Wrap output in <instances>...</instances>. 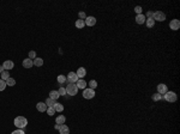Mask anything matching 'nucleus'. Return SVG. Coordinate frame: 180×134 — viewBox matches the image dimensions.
Returning <instances> with one entry per match:
<instances>
[{
    "label": "nucleus",
    "instance_id": "32",
    "mask_svg": "<svg viewBox=\"0 0 180 134\" xmlns=\"http://www.w3.org/2000/svg\"><path fill=\"white\" fill-rule=\"evenodd\" d=\"M58 92H59V95H60V96H66V90H65V88H60L59 90H58Z\"/></svg>",
    "mask_w": 180,
    "mask_h": 134
},
{
    "label": "nucleus",
    "instance_id": "11",
    "mask_svg": "<svg viewBox=\"0 0 180 134\" xmlns=\"http://www.w3.org/2000/svg\"><path fill=\"white\" fill-rule=\"evenodd\" d=\"M36 109L40 111V113H45L47 110V105L46 103H43V102H39L37 104H36Z\"/></svg>",
    "mask_w": 180,
    "mask_h": 134
},
{
    "label": "nucleus",
    "instance_id": "17",
    "mask_svg": "<svg viewBox=\"0 0 180 134\" xmlns=\"http://www.w3.org/2000/svg\"><path fill=\"white\" fill-rule=\"evenodd\" d=\"M59 132H60V134H70V129L66 124H61V126H60Z\"/></svg>",
    "mask_w": 180,
    "mask_h": 134
},
{
    "label": "nucleus",
    "instance_id": "18",
    "mask_svg": "<svg viewBox=\"0 0 180 134\" xmlns=\"http://www.w3.org/2000/svg\"><path fill=\"white\" fill-rule=\"evenodd\" d=\"M53 108H54V110H55V113H61L62 110H64V105L60 104V103H56L53 105Z\"/></svg>",
    "mask_w": 180,
    "mask_h": 134
},
{
    "label": "nucleus",
    "instance_id": "3",
    "mask_svg": "<svg viewBox=\"0 0 180 134\" xmlns=\"http://www.w3.org/2000/svg\"><path fill=\"white\" fill-rule=\"evenodd\" d=\"M163 98L167 102H169V103H173V102H175L178 99V96H177V93L173 91H167L163 95Z\"/></svg>",
    "mask_w": 180,
    "mask_h": 134
},
{
    "label": "nucleus",
    "instance_id": "23",
    "mask_svg": "<svg viewBox=\"0 0 180 134\" xmlns=\"http://www.w3.org/2000/svg\"><path fill=\"white\" fill-rule=\"evenodd\" d=\"M151 98H153V101H154V102H159V101H161V99L163 98V96L160 95V93H154V95L151 96Z\"/></svg>",
    "mask_w": 180,
    "mask_h": 134
},
{
    "label": "nucleus",
    "instance_id": "26",
    "mask_svg": "<svg viewBox=\"0 0 180 134\" xmlns=\"http://www.w3.org/2000/svg\"><path fill=\"white\" fill-rule=\"evenodd\" d=\"M9 78H10V73H9V71H4V72L1 73V80H5V82H6Z\"/></svg>",
    "mask_w": 180,
    "mask_h": 134
},
{
    "label": "nucleus",
    "instance_id": "24",
    "mask_svg": "<svg viewBox=\"0 0 180 134\" xmlns=\"http://www.w3.org/2000/svg\"><path fill=\"white\" fill-rule=\"evenodd\" d=\"M88 86H90V88H89V89H91V90H95V89L97 88V82L92 79V80H90V82H89Z\"/></svg>",
    "mask_w": 180,
    "mask_h": 134
},
{
    "label": "nucleus",
    "instance_id": "4",
    "mask_svg": "<svg viewBox=\"0 0 180 134\" xmlns=\"http://www.w3.org/2000/svg\"><path fill=\"white\" fill-rule=\"evenodd\" d=\"M153 19L155 20V22H163L164 19H166V14H164L163 12H161V11H156V12H154V14H153Z\"/></svg>",
    "mask_w": 180,
    "mask_h": 134
},
{
    "label": "nucleus",
    "instance_id": "35",
    "mask_svg": "<svg viewBox=\"0 0 180 134\" xmlns=\"http://www.w3.org/2000/svg\"><path fill=\"white\" fill-rule=\"evenodd\" d=\"M78 16H79V18H81V19H83V20L87 18V16H85V13H84V12H79V13H78Z\"/></svg>",
    "mask_w": 180,
    "mask_h": 134
},
{
    "label": "nucleus",
    "instance_id": "25",
    "mask_svg": "<svg viewBox=\"0 0 180 134\" xmlns=\"http://www.w3.org/2000/svg\"><path fill=\"white\" fill-rule=\"evenodd\" d=\"M45 103H46V105H47V108H48V107H53V105L55 104V101H54V99H52V98H47L46 99V102H45Z\"/></svg>",
    "mask_w": 180,
    "mask_h": 134
},
{
    "label": "nucleus",
    "instance_id": "14",
    "mask_svg": "<svg viewBox=\"0 0 180 134\" xmlns=\"http://www.w3.org/2000/svg\"><path fill=\"white\" fill-rule=\"evenodd\" d=\"M76 74H77V77H78V78L82 79L83 77H85V75H87V69H85L84 67H79V68L77 69Z\"/></svg>",
    "mask_w": 180,
    "mask_h": 134
},
{
    "label": "nucleus",
    "instance_id": "38",
    "mask_svg": "<svg viewBox=\"0 0 180 134\" xmlns=\"http://www.w3.org/2000/svg\"><path fill=\"white\" fill-rule=\"evenodd\" d=\"M60 126H61V124H55V127H54V128H55V129H59Z\"/></svg>",
    "mask_w": 180,
    "mask_h": 134
},
{
    "label": "nucleus",
    "instance_id": "36",
    "mask_svg": "<svg viewBox=\"0 0 180 134\" xmlns=\"http://www.w3.org/2000/svg\"><path fill=\"white\" fill-rule=\"evenodd\" d=\"M153 14H154V12H151V11H148V12H147V17H148V18H153Z\"/></svg>",
    "mask_w": 180,
    "mask_h": 134
},
{
    "label": "nucleus",
    "instance_id": "34",
    "mask_svg": "<svg viewBox=\"0 0 180 134\" xmlns=\"http://www.w3.org/2000/svg\"><path fill=\"white\" fill-rule=\"evenodd\" d=\"M11 134H25L24 133V131L23 129H17V131H15V132H12Z\"/></svg>",
    "mask_w": 180,
    "mask_h": 134
},
{
    "label": "nucleus",
    "instance_id": "16",
    "mask_svg": "<svg viewBox=\"0 0 180 134\" xmlns=\"http://www.w3.org/2000/svg\"><path fill=\"white\" fill-rule=\"evenodd\" d=\"M59 97H60L59 92L55 91V90H52V91L49 92V98H52V99H54V101H56Z\"/></svg>",
    "mask_w": 180,
    "mask_h": 134
},
{
    "label": "nucleus",
    "instance_id": "5",
    "mask_svg": "<svg viewBox=\"0 0 180 134\" xmlns=\"http://www.w3.org/2000/svg\"><path fill=\"white\" fill-rule=\"evenodd\" d=\"M94 96H95V90H91V89H84V91H83V97L85 98V99H91V98H94Z\"/></svg>",
    "mask_w": 180,
    "mask_h": 134
},
{
    "label": "nucleus",
    "instance_id": "28",
    "mask_svg": "<svg viewBox=\"0 0 180 134\" xmlns=\"http://www.w3.org/2000/svg\"><path fill=\"white\" fill-rule=\"evenodd\" d=\"M56 80H58V83H60V84H64V83L66 82V77L65 75H62V74H60V75H58Z\"/></svg>",
    "mask_w": 180,
    "mask_h": 134
},
{
    "label": "nucleus",
    "instance_id": "15",
    "mask_svg": "<svg viewBox=\"0 0 180 134\" xmlns=\"http://www.w3.org/2000/svg\"><path fill=\"white\" fill-rule=\"evenodd\" d=\"M76 85H77V88H78V89H82V90H84V89L87 88V82H85V80H83V79H78Z\"/></svg>",
    "mask_w": 180,
    "mask_h": 134
},
{
    "label": "nucleus",
    "instance_id": "27",
    "mask_svg": "<svg viewBox=\"0 0 180 134\" xmlns=\"http://www.w3.org/2000/svg\"><path fill=\"white\" fill-rule=\"evenodd\" d=\"M6 85H7V86H15V85H16V80L10 77V78L6 80Z\"/></svg>",
    "mask_w": 180,
    "mask_h": 134
},
{
    "label": "nucleus",
    "instance_id": "21",
    "mask_svg": "<svg viewBox=\"0 0 180 134\" xmlns=\"http://www.w3.org/2000/svg\"><path fill=\"white\" fill-rule=\"evenodd\" d=\"M76 26H77V29H83L85 26V23L83 19H77L76 20Z\"/></svg>",
    "mask_w": 180,
    "mask_h": 134
},
{
    "label": "nucleus",
    "instance_id": "12",
    "mask_svg": "<svg viewBox=\"0 0 180 134\" xmlns=\"http://www.w3.org/2000/svg\"><path fill=\"white\" fill-rule=\"evenodd\" d=\"M33 66H34V62H33V60H30L29 58H26V59L23 60V67L24 68H31Z\"/></svg>",
    "mask_w": 180,
    "mask_h": 134
},
{
    "label": "nucleus",
    "instance_id": "7",
    "mask_svg": "<svg viewBox=\"0 0 180 134\" xmlns=\"http://www.w3.org/2000/svg\"><path fill=\"white\" fill-rule=\"evenodd\" d=\"M66 80L72 83V84H75V83H77V80H78V77H77V74H76L75 72H70L69 74H67V77H66Z\"/></svg>",
    "mask_w": 180,
    "mask_h": 134
},
{
    "label": "nucleus",
    "instance_id": "10",
    "mask_svg": "<svg viewBox=\"0 0 180 134\" xmlns=\"http://www.w3.org/2000/svg\"><path fill=\"white\" fill-rule=\"evenodd\" d=\"M3 67L5 71H11V69L15 67V64H13V61H11V60H6V61L3 64Z\"/></svg>",
    "mask_w": 180,
    "mask_h": 134
},
{
    "label": "nucleus",
    "instance_id": "31",
    "mask_svg": "<svg viewBox=\"0 0 180 134\" xmlns=\"http://www.w3.org/2000/svg\"><path fill=\"white\" fill-rule=\"evenodd\" d=\"M28 58H29L30 60L36 59V53L34 52V50H30V52H29V54H28Z\"/></svg>",
    "mask_w": 180,
    "mask_h": 134
},
{
    "label": "nucleus",
    "instance_id": "1",
    "mask_svg": "<svg viewBox=\"0 0 180 134\" xmlns=\"http://www.w3.org/2000/svg\"><path fill=\"white\" fill-rule=\"evenodd\" d=\"M15 126H16L18 129H23V128L26 127V124H28V120H26L24 116H17L15 119V121H13Z\"/></svg>",
    "mask_w": 180,
    "mask_h": 134
},
{
    "label": "nucleus",
    "instance_id": "29",
    "mask_svg": "<svg viewBox=\"0 0 180 134\" xmlns=\"http://www.w3.org/2000/svg\"><path fill=\"white\" fill-rule=\"evenodd\" d=\"M46 111H47V114H48L49 116H52V115L55 114V110H54V108H53V107H48Z\"/></svg>",
    "mask_w": 180,
    "mask_h": 134
},
{
    "label": "nucleus",
    "instance_id": "30",
    "mask_svg": "<svg viewBox=\"0 0 180 134\" xmlns=\"http://www.w3.org/2000/svg\"><path fill=\"white\" fill-rule=\"evenodd\" d=\"M6 86H7V85H6V82L0 79V91H4V90L6 89Z\"/></svg>",
    "mask_w": 180,
    "mask_h": 134
},
{
    "label": "nucleus",
    "instance_id": "33",
    "mask_svg": "<svg viewBox=\"0 0 180 134\" xmlns=\"http://www.w3.org/2000/svg\"><path fill=\"white\" fill-rule=\"evenodd\" d=\"M142 10H143V9H142L141 6H136V7H134V12L137 13V14H142Z\"/></svg>",
    "mask_w": 180,
    "mask_h": 134
},
{
    "label": "nucleus",
    "instance_id": "19",
    "mask_svg": "<svg viewBox=\"0 0 180 134\" xmlns=\"http://www.w3.org/2000/svg\"><path fill=\"white\" fill-rule=\"evenodd\" d=\"M65 116H64V115H59V116H58V117L55 119V123L56 124H64L65 123Z\"/></svg>",
    "mask_w": 180,
    "mask_h": 134
},
{
    "label": "nucleus",
    "instance_id": "8",
    "mask_svg": "<svg viewBox=\"0 0 180 134\" xmlns=\"http://www.w3.org/2000/svg\"><path fill=\"white\" fill-rule=\"evenodd\" d=\"M84 23H85V25L87 26H94L96 24V18L95 17H92V16L87 17V18L84 19Z\"/></svg>",
    "mask_w": 180,
    "mask_h": 134
},
{
    "label": "nucleus",
    "instance_id": "13",
    "mask_svg": "<svg viewBox=\"0 0 180 134\" xmlns=\"http://www.w3.org/2000/svg\"><path fill=\"white\" fill-rule=\"evenodd\" d=\"M134 20H136V23L137 24H144L145 23V20H147V18H145V16L142 13V14H137Z\"/></svg>",
    "mask_w": 180,
    "mask_h": 134
},
{
    "label": "nucleus",
    "instance_id": "20",
    "mask_svg": "<svg viewBox=\"0 0 180 134\" xmlns=\"http://www.w3.org/2000/svg\"><path fill=\"white\" fill-rule=\"evenodd\" d=\"M145 24H147V26L149 29H151V28H154V25H155V20L153 19V18H148V19L145 20Z\"/></svg>",
    "mask_w": 180,
    "mask_h": 134
},
{
    "label": "nucleus",
    "instance_id": "37",
    "mask_svg": "<svg viewBox=\"0 0 180 134\" xmlns=\"http://www.w3.org/2000/svg\"><path fill=\"white\" fill-rule=\"evenodd\" d=\"M4 71H5V69H4V67H3V65L0 66V74H1V73L4 72Z\"/></svg>",
    "mask_w": 180,
    "mask_h": 134
},
{
    "label": "nucleus",
    "instance_id": "9",
    "mask_svg": "<svg viewBox=\"0 0 180 134\" xmlns=\"http://www.w3.org/2000/svg\"><path fill=\"white\" fill-rule=\"evenodd\" d=\"M167 91H168V88L166 84H159V85H157V93H160V95L163 96Z\"/></svg>",
    "mask_w": 180,
    "mask_h": 134
},
{
    "label": "nucleus",
    "instance_id": "6",
    "mask_svg": "<svg viewBox=\"0 0 180 134\" xmlns=\"http://www.w3.org/2000/svg\"><path fill=\"white\" fill-rule=\"evenodd\" d=\"M169 28L174 31H177V30L180 29V20L179 19H172L169 23Z\"/></svg>",
    "mask_w": 180,
    "mask_h": 134
},
{
    "label": "nucleus",
    "instance_id": "2",
    "mask_svg": "<svg viewBox=\"0 0 180 134\" xmlns=\"http://www.w3.org/2000/svg\"><path fill=\"white\" fill-rule=\"evenodd\" d=\"M65 90H66V95H69V96H76L77 92H78L77 85L72 84V83H70L69 85H67V88H65Z\"/></svg>",
    "mask_w": 180,
    "mask_h": 134
},
{
    "label": "nucleus",
    "instance_id": "22",
    "mask_svg": "<svg viewBox=\"0 0 180 134\" xmlns=\"http://www.w3.org/2000/svg\"><path fill=\"white\" fill-rule=\"evenodd\" d=\"M34 65L37 66V67H41V66L43 65V60L41 59V58H36V59H34Z\"/></svg>",
    "mask_w": 180,
    "mask_h": 134
}]
</instances>
